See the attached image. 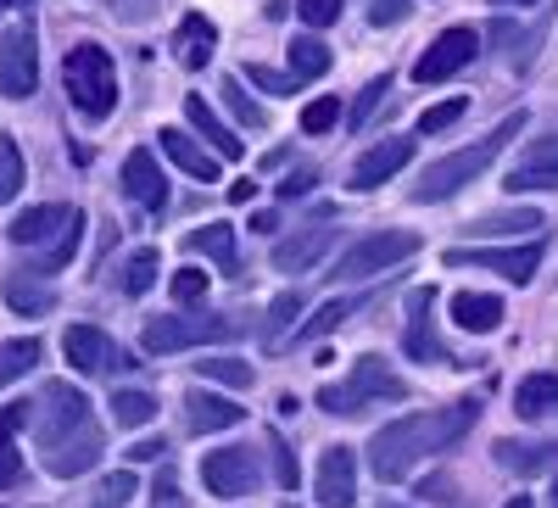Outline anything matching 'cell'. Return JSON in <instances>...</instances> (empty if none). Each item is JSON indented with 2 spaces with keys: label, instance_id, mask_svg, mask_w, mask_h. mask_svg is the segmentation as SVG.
<instances>
[{
  "label": "cell",
  "instance_id": "3957f363",
  "mask_svg": "<svg viewBox=\"0 0 558 508\" xmlns=\"http://www.w3.org/2000/svg\"><path fill=\"white\" fill-rule=\"evenodd\" d=\"M62 84H68V101L78 107V118H89V123H101V118H112V107H118V68H112V57L101 51V45H73L68 51V62H62Z\"/></svg>",
  "mask_w": 558,
  "mask_h": 508
},
{
  "label": "cell",
  "instance_id": "680465c9",
  "mask_svg": "<svg viewBox=\"0 0 558 508\" xmlns=\"http://www.w3.org/2000/svg\"><path fill=\"white\" fill-rule=\"evenodd\" d=\"M553 508H558V481H553Z\"/></svg>",
  "mask_w": 558,
  "mask_h": 508
},
{
  "label": "cell",
  "instance_id": "ee69618b",
  "mask_svg": "<svg viewBox=\"0 0 558 508\" xmlns=\"http://www.w3.org/2000/svg\"><path fill=\"white\" fill-rule=\"evenodd\" d=\"M463 112H470V101H463V96H452V101H441V107H430L425 118H418V134H441V129H452Z\"/></svg>",
  "mask_w": 558,
  "mask_h": 508
},
{
  "label": "cell",
  "instance_id": "e575fe53",
  "mask_svg": "<svg viewBox=\"0 0 558 508\" xmlns=\"http://www.w3.org/2000/svg\"><path fill=\"white\" fill-rule=\"evenodd\" d=\"M34 363H39V341H34V336H17V341H7V347H0V386L23 380Z\"/></svg>",
  "mask_w": 558,
  "mask_h": 508
},
{
  "label": "cell",
  "instance_id": "9f6ffc18",
  "mask_svg": "<svg viewBox=\"0 0 558 508\" xmlns=\"http://www.w3.org/2000/svg\"><path fill=\"white\" fill-rule=\"evenodd\" d=\"M502 508H536V503H531V497H508Z\"/></svg>",
  "mask_w": 558,
  "mask_h": 508
},
{
  "label": "cell",
  "instance_id": "5bb4252c",
  "mask_svg": "<svg viewBox=\"0 0 558 508\" xmlns=\"http://www.w3.org/2000/svg\"><path fill=\"white\" fill-rule=\"evenodd\" d=\"M39 408H45V420H39V442H51V436L73 431V425H89V397H84L78 386H68V380H45Z\"/></svg>",
  "mask_w": 558,
  "mask_h": 508
},
{
  "label": "cell",
  "instance_id": "7a4b0ae2",
  "mask_svg": "<svg viewBox=\"0 0 558 508\" xmlns=\"http://www.w3.org/2000/svg\"><path fill=\"white\" fill-rule=\"evenodd\" d=\"M525 129V112H508L492 134H486V141H475V146H463V152H447V157H436L425 173H418V184H413V202H447V196H458L463 191V184H475L497 157H502V146L508 141H514V134Z\"/></svg>",
  "mask_w": 558,
  "mask_h": 508
},
{
  "label": "cell",
  "instance_id": "83f0119b",
  "mask_svg": "<svg viewBox=\"0 0 558 508\" xmlns=\"http://www.w3.org/2000/svg\"><path fill=\"white\" fill-rule=\"evenodd\" d=\"M213 51H218V28H213L202 12H196V17H184V23L173 28V57H179L184 68H207Z\"/></svg>",
  "mask_w": 558,
  "mask_h": 508
},
{
  "label": "cell",
  "instance_id": "ab89813d",
  "mask_svg": "<svg viewBox=\"0 0 558 508\" xmlns=\"http://www.w3.org/2000/svg\"><path fill=\"white\" fill-rule=\"evenodd\" d=\"M129 497H134V475H129V470H118V475H107V481L96 486L89 508H129Z\"/></svg>",
  "mask_w": 558,
  "mask_h": 508
},
{
  "label": "cell",
  "instance_id": "44dd1931",
  "mask_svg": "<svg viewBox=\"0 0 558 508\" xmlns=\"http://www.w3.org/2000/svg\"><path fill=\"white\" fill-rule=\"evenodd\" d=\"M184 420H191L196 436H213V431H235L246 420V408L218 397V391H191V397H184Z\"/></svg>",
  "mask_w": 558,
  "mask_h": 508
},
{
  "label": "cell",
  "instance_id": "db71d44e",
  "mask_svg": "<svg viewBox=\"0 0 558 508\" xmlns=\"http://www.w3.org/2000/svg\"><path fill=\"white\" fill-rule=\"evenodd\" d=\"M151 497H157V508H184V497H179V486H173V475H162Z\"/></svg>",
  "mask_w": 558,
  "mask_h": 508
},
{
  "label": "cell",
  "instance_id": "5b68a950",
  "mask_svg": "<svg viewBox=\"0 0 558 508\" xmlns=\"http://www.w3.org/2000/svg\"><path fill=\"white\" fill-rule=\"evenodd\" d=\"M413 252H418L413 229H375V235H363L357 246L336 257V280H375V274H391L397 263H408Z\"/></svg>",
  "mask_w": 558,
  "mask_h": 508
},
{
  "label": "cell",
  "instance_id": "ffe728a7",
  "mask_svg": "<svg viewBox=\"0 0 558 508\" xmlns=\"http://www.w3.org/2000/svg\"><path fill=\"white\" fill-rule=\"evenodd\" d=\"M68 218H73V207H62V202H39V207H23V213L7 223V235H12L17 246H45L51 235H62V229H68Z\"/></svg>",
  "mask_w": 558,
  "mask_h": 508
},
{
  "label": "cell",
  "instance_id": "d6986e66",
  "mask_svg": "<svg viewBox=\"0 0 558 508\" xmlns=\"http://www.w3.org/2000/svg\"><path fill=\"white\" fill-rule=\"evenodd\" d=\"M508 191H558V134L531 141V152L508 173Z\"/></svg>",
  "mask_w": 558,
  "mask_h": 508
},
{
  "label": "cell",
  "instance_id": "e0dca14e",
  "mask_svg": "<svg viewBox=\"0 0 558 508\" xmlns=\"http://www.w3.org/2000/svg\"><path fill=\"white\" fill-rule=\"evenodd\" d=\"M123 191H129V202H140L146 213L168 207V179H162V168H157V157L146 146L123 157Z\"/></svg>",
  "mask_w": 558,
  "mask_h": 508
},
{
  "label": "cell",
  "instance_id": "c3c4849f",
  "mask_svg": "<svg viewBox=\"0 0 558 508\" xmlns=\"http://www.w3.org/2000/svg\"><path fill=\"white\" fill-rule=\"evenodd\" d=\"M408 12H413L408 0H375V7H368V23H375V28H397Z\"/></svg>",
  "mask_w": 558,
  "mask_h": 508
},
{
  "label": "cell",
  "instance_id": "4316f807",
  "mask_svg": "<svg viewBox=\"0 0 558 508\" xmlns=\"http://www.w3.org/2000/svg\"><path fill=\"white\" fill-rule=\"evenodd\" d=\"M452 325L470 330V336H492L502 325V297H486V291H458L452 297Z\"/></svg>",
  "mask_w": 558,
  "mask_h": 508
},
{
  "label": "cell",
  "instance_id": "d6a6232c",
  "mask_svg": "<svg viewBox=\"0 0 558 508\" xmlns=\"http://www.w3.org/2000/svg\"><path fill=\"white\" fill-rule=\"evenodd\" d=\"M296 84H307V78H324L330 73V51H324L318 39H291V68H286Z\"/></svg>",
  "mask_w": 558,
  "mask_h": 508
},
{
  "label": "cell",
  "instance_id": "b9f144b4",
  "mask_svg": "<svg viewBox=\"0 0 558 508\" xmlns=\"http://www.w3.org/2000/svg\"><path fill=\"white\" fill-rule=\"evenodd\" d=\"M207 286H213V280H207V274H202L196 263H191V268H179L173 280H168L173 302H184V307H191V302H202V297H207Z\"/></svg>",
  "mask_w": 558,
  "mask_h": 508
},
{
  "label": "cell",
  "instance_id": "cb8c5ba5",
  "mask_svg": "<svg viewBox=\"0 0 558 508\" xmlns=\"http://www.w3.org/2000/svg\"><path fill=\"white\" fill-rule=\"evenodd\" d=\"M28 420H34V402H23V397H12L7 408H0V492L23 481V452L12 447V436H17Z\"/></svg>",
  "mask_w": 558,
  "mask_h": 508
},
{
  "label": "cell",
  "instance_id": "6da1fadb",
  "mask_svg": "<svg viewBox=\"0 0 558 508\" xmlns=\"http://www.w3.org/2000/svg\"><path fill=\"white\" fill-rule=\"evenodd\" d=\"M481 408L475 402H452V408H430V413H408V420H391L375 431L368 442V464H375L380 481H408V470L418 464L425 452H447L463 436L475 431Z\"/></svg>",
  "mask_w": 558,
  "mask_h": 508
},
{
  "label": "cell",
  "instance_id": "484cf974",
  "mask_svg": "<svg viewBox=\"0 0 558 508\" xmlns=\"http://www.w3.org/2000/svg\"><path fill=\"white\" fill-rule=\"evenodd\" d=\"M0 297H7V307L17 313V318H45L57 307V291L45 286V280H34V274H7V280H0Z\"/></svg>",
  "mask_w": 558,
  "mask_h": 508
},
{
  "label": "cell",
  "instance_id": "f1b7e54d",
  "mask_svg": "<svg viewBox=\"0 0 558 508\" xmlns=\"http://www.w3.org/2000/svg\"><path fill=\"white\" fill-rule=\"evenodd\" d=\"M514 413H520V420H547V413H558V375H553V368L525 375L514 386Z\"/></svg>",
  "mask_w": 558,
  "mask_h": 508
},
{
  "label": "cell",
  "instance_id": "7dc6e473",
  "mask_svg": "<svg viewBox=\"0 0 558 508\" xmlns=\"http://www.w3.org/2000/svg\"><path fill=\"white\" fill-rule=\"evenodd\" d=\"M296 313H302V297H296V291L274 297V307H268V336H279V330H286V325H291Z\"/></svg>",
  "mask_w": 558,
  "mask_h": 508
},
{
  "label": "cell",
  "instance_id": "f35d334b",
  "mask_svg": "<svg viewBox=\"0 0 558 508\" xmlns=\"http://www.w3.org/2000/svg\"><path fill=\"white\" fill-rule=\"evenodd\" d=\"M352 313V302H324L307 325L296 330V341H318V336H330V330H341V318Z\"/></svg>",
  "mask_w": 558,
  "mask_h": 508
},
{
  "label": "cell",
  "instance_id": "8992f818",
  "mask_svg": "<svg viewBox=\"0 0 558 508\" xmlns=\"http://www.w3.org/2000/svg\"><path fill=\"white\" fill-rule=\"evenodd\" d=\"M241 325L229 313H196V318H151L146 330H140V347L151 358H168V352H184V347H202V341H229Z\"/></svg>",
  "mask_w": 558,
  "mask_h": 508
},
{
  "label": "cell",
  "instance_id": "91938a15",
  "mask_svg": "<svg viewBox=\"0 0 558 508\" xmlns=\"http://www.w3.org/2000/svg\"><path fill=\"white\" fill-rule=\"evenodd\" d=\"M380 508H402V503H380Z\"/></svg>",
  "mask_w": 558,
  "mask_h": 508
},
{
  "label": "cell",
  "instance_id": "836d02e7",
  "mask_svg": "<svg viewBox=\"0 0 558 508\" xmlns=\"http://www.w3.org/2000/svg\"><path fill=\"white\" fill-rule=\"evenodd\" d=\"M23 184H28V162H23L12 134H0V202H17Z\"/></svg>",
  "mask_w": 558,
  "mask_h": 508
},
{
  "label": "cell",
  "instance_id": "ac0fdd59",
  "mask_svg": "<svg viewBox=\"0 0 558 508\" xmlns=\"http://www.w3.org/2000/svg\"><path fill=\"white\" fill-rule=\"evenodd\" d=\"M330 246H336V229H330V223H307V229H296L291 241L274 246V268H279V274H307Z\"/></svg>",
  "mask_w": 558,
  "mask_h": 508
},
{
  "label": "cell",
  "instance_id": "bcb514c9",
  "mask_svg": "<svg viewBox=\"0 0 558 508\" xmlns=\"http://www.w3.org/2000/svg\"><path fill=\"white\" fill-rule=\"evenodd\" d=\"M341 7H347V0H296V17H302L307 28H330V23L341 17Z\"/></svg>",
  "mask_w": 558,
  "mask_h": 508
},
{
  "label": "cell",
  "instance_id": "f546056e",
  "mask_svg": "<svg viewBox=\"0 0 558 508\" xmlns=\"http://www.w3.org/2000/svg\"><path fill=\"white\" fill-rule=\"evenodd\" d=\"M184 246L235 274V229H229V223H202V229H191V235H184Z\"/></svg>",
  "mask_w": 558,
  "mask_h": 508
},
{
  "label": "cell",
  "instance_id": "4fadbf2b",
  "mask_svg": "<svg viewBox=\"0 0 558 508\" xmlns=\"http://www.w3.org/2000/svg\"><path fill=\"white\" fill-rule=\"evenodd\" d=\"M313 497H318L324 508H352V503H357V458H352V447H324V452H318Z\"/></svg>",
  "mask_w": 558,
  "mask_h": 508
},
{
  "label": "cell",
  "instance_id": "2e32d148",
  "mask_svg": "<svg viewBox=\"0 0 558 508\" xmlns=\"http://www.w3.org/2000/svg\"><path fill=\"white\" fill-rule=\"evenodd\" d=\"M62 358H68V368H78V375H101V368H123V358H118V347L96 330V325H68V336H62Z\"/></svg>",
  "mask_w": 558,
  "mask_h": 508
},
{
  "label": "cell",
  "instance_id": "9c48e42d",
  "mask_svg": "<svg viewBox=\"0 0 558 508\" xmlns=\"http://www.w3.org/2000/svg\"><path fill=\"white\" fill-rule=\"evenodd\" d=\"M447 268H492L514 286H531L542 268V246H452Z\"/></svg>",
  "mask_w": 558,
  "mask_h": 508
},
{
  "label": "cell",
  "instance_id": "6f0895ef",
  "mask_svg": "<svg viewBox=\"0 0 558 508\" xmlns=\"http://www.w3.org/2000/svg\"><path fill=\"white\" fill-rule=\"evenodd\" d=\"M492 7H536V0H492Z\"/></svg>",
  "mask_w": 558,
  "mask_h": 508
},
{
  "label": "cell",
  "instance_id": "7bdbcfd3",
  "mask_svg": "<svg viewBox=\"0 0 558 508\" xmlns=\"http://www.w3.org/2000/svg\"><path fill=\"white\" fill-rule=\"evenodd\" d=\"M336 118H341V101H336V96H318V101H307V107H302V129H307V134L336 129Z\"/></svg>",
  "mask_w": 558,
  "mask_h": 508
},
{
  "label": "cell",
  "instance_id": "52a82bcc",
  "mask_svg": "<svg viewBox=\"0 0 558 508\" xmlns=\"http://www.w3.org/2000/svg\"><path fill=\"white\" fill-rule=\"evenodd\" d=\"M101 425L89 420V425H73V431H62V436H51V442H39V452H45V470H51L57 481H73V475H84V470H96L101 464Z\"/></svg>",
  "mask_w": 558,
  "mask_h": 508
},
{
  "label": "cell",
  "instance_id": "6125c7cd",
  "mask_svg": "<svg viewBox=\"0 0 558 508\" xmlns=\"http://www.w3.org/2000/svg\"><path fill=\"white\" fill-rule=\"evenodd\" d=\"M0 7H7V0H0Z\"/></svg>",
  "mask_w": 558,
  "mask_h": 508
},
{
  "label": "cell",
  "instance_id": "603a6c76",
  "mask_svg": "<svg viewBox=\"0 0 558 508\" xmlns=\"http://www.w3.org/2000/svg\"><path fill=\"white\" fill-rule=\"evenodd\" d=\"M157 146H162V152H168V157H173L184 173H191V179H202V184H218V157H213V152L196 141L191 129H162V134H157Z\"/></svg>",
  "mask_w": 558,
  "mask_h": 508
},
{
  "label": "cell",
  "instance_id": "4dcf8cb0",
  "mask_svg": "<svg viewBox=\"0 0 558 508\" xmlns=\"http://www.w3.org/2000/svg\"><path fill=\"white\" fill-rule=\"evenodd\" d=\"M531 229H542V213L536 207H508V213H486V218H475V229L470 235H531Z\"/></svg>",
  "mask_w": 558,
  "mask_h": 508
},
{
  "label": "cell",
  "instance_id": "f6af8a7d",
  "mask_svg": "<svg viewBox=\"0 0 558 508\" xmlns=\"http://www.w3.org/2000/svg\"><path fill=\"white\" fill-rule=\"evenodd\" d=\"M380 96H391V73H380V78H368V84H363V96H357V107H352V129L368 123V112L380 107Z\"/></svg>",
  "mask_w": 558,
  "mask_h": 508
},
{
  "label": "cell",
  "instance_id": "94428289",
  "mask_svg": "<svg viewBox=\"0 0 558 508\" xmlns=\"http://www.w3.org/2000/svg\"><path fill=\"white\" fill-rule=\"evenodd\" d=\"M12 7H28V0H12Z\"/></svg>",
  "mask_w": 558,
  "mask_h": 508
},
{
  "label": "cell",
  "instance_id": "1f68e13d",
  "mask_svg": "<svg viewBox=\"0 0 558 508\" xmlns=\"http://www.w3.org/2000/svg\"><path fill=\"white\" fill-rule=\"evenodd\" d=\"M157 274H162V252L157 246H140L129 263H123V291L129 297H146L157 286Z\"/></svg>",
  "mask_w": 558,
  "mask_h": 508
},
{
  "label": "cell",
  "instance_id": "60d3db41",
  "mask_svg": "<svg viewBox=\"0 0 558 508\" xmlns=\"http://www.w3.org/2000/svg\"><path fill=\"white\" fill-rule=\"evenodd\" d=\"M246 84H257L263 96H296V78L279 68H263V62H246Z\"/></svg>",
  "mask_w": 558,
  "mask_h": 508
},
{
  "label": "cell",
  "instance_id": "d4e9b609",
  "mask_svg": "<svg viewBox=\"0 0 558 508\" xmlns=\"http://www.w3.org/2000/svg\"><path fill=\"white\" fill-rule=\"evenodd\" d=\"M492 458H497V470H508V475H542V470H553L558 464V442H497L492 447Z\"/></svg>",
  "mask_w": 558,
  "mask_h": 508
},
{
  "label": "cell",
  "instance_id": "ba28073f",
  "mask_svg": "<svg viewBox=\"0 0 558 508\" xmlns=\"http://www.w3.org/2000/svg\"><path fill=\"white\" fill-rule=\"evenodd\" d=\"M34 89H39V39H34V28L0 34V96L28 101Z\"/></svg>",
  "mask_w": 558,
  "mask_h": 508
},
{
  "label": "cell",
  "instance_id": "30bf717a",
  "mask_svg": "<svg viewBox=\"0 0 558 508\" xmlns=\"http://www.w3.org/2000/svg\"><path fill=\"white\" fill-rule=\"evenodd\" d=\"M475 57H481V34H475V28H447V34H436L430 51L413 62V78H418V84H447L452 73L470 68Z\"/></svg>",
  "mask_w": 558,
  "mask_h": 508
},
{
  "label": "cell",
  "instance_id": "277c9868",
  "mask_svg": "<svg viewBox=\"0 0 558 508\" xmlns=\"http://www.w3.org/2000/svg\"><path fill=\"white\" fill-rule=\"evenodd\" d=\"M402 397H408V380L397 375L386 358H352V375L341 386H324L318 391V408L357 420V413H368L375 402H402Z\"/></svg>",
  "mask_w": 558,
  "mask_h": 508
},
{
  "label": "cell",
  "instance_id": "d590c367",
  "mask_svg": "<svg viewBox=\"0 0 558 508\" xmlns=\"http://www.w3.org/2000/svg\"><path fill=\"white\" fill-rule=\"evenodd\" d=\"M151 420H157V397H146V391H118L112 397V425L134 431V425H151Z\"/></svg>",
  "mask_w": 558,
  "mask_h": 508
},
{
  "label": "cell",
  "instance_id": "816d5d0a",
  "mask_svg": "<svg viewBox=\"0 0 558 508\" xmlns=\"http://www.w3.org/2000/svg\"><path fill=\"white\" fill-rule=\"evenodd\" d=\"M162 452H168V442H162V436H157V442L146 436V442H134V447H129V464H157Z\"/></svg>",
  "mask_w": 558,
  "mask_h": 508
},
{
  "label": "cell",
  "instance_id": "9a60e30c",
  "mask_svg": "<svg viewBox=\"0 0 558 508\" xmlns=\"http://www.w3.org/2000/svg\"><path fill=\"white\" fill-rule=\"evenodd\" d=\"M408 162H413V141H380V146H368V152L352 162L347 184H352L357 196H363V191H380V184L397 179Z\"/></svg>",
  "mask_w": 558,
  "mask_h": 508
},
{
  "label": "cell",
  "instance_id": "8fae6325",
  "mask_svg": "<svg viewBox=\"0 0 558 508\" xmlns=\"http://www.w3.org/2000/svg\"><path fill=\"white\" fill-rule=\"evenodd\" d=\"M257 481H263L257 475V458L246 447H218V452L202 458V486L213 497H252Z\"/></svg>",
  "mask_w": 558,
  "mask_h": 508
},
{
  "label": "cell",
  "instance_id": "74e56055",
  "mask_svg": "<svg viewBox=\"0 0 558 508\" xmlns=\"http://www.w3.org/2000/svg\"><path fill=\"white\" fill-rule=\"evenodd\" d=\"M218 96L229 101V112H235L246 129H263V123H268V112H263V107L246 96V84H241V78H223V89H218Z\"/></svg>",
  "mask_w": 558,
  "mask_h": 508
},
{
  "label": "cell",
  "instance_id": "681fc988",
  "mask_svg": "<svg viewBox=\"0 0 558 508\" xmlns=\"http://www.w3.org/2000/svg\"><path fill=\"white\" fill-rule=\"evenodd\" d=\"M274 452H279V458H274V481L286 486V492H296V481H302V470H296V452H286L279 442H274Z\"/></svg>",
  "mask_w": 558,
  "mask_h": 508
},
{
  "label": "cell",
  "instance_id": "11a10c76",
  "mask_svg": "<svg viewBox=\"0 0 558 508\" xmlns=\"http://www.w3.org/2000/svg\"><path fill=\"white\" fill-rule=\"evenodd\" d=\"M252 196H257V184H252V179H235V184H229V202H241V207H246Z\"/></svg>",
  "mask_w": 558,
  "mask_h": 508
},
{
  "label": "cell",
  "instance_id": "8d00e7d4",
  "mask_svg": "<svg viewBox=\"0 0 558 508\" xmlns=\"http://www.w3.org/2000/svg\"><path fill=\"white\" fill-rule=\"evenodd\" d=\"M196 375H202V380H218V386H235V391H246V386L257 380L252 363H241V358H202Z\"/></svg>",
  "mask_w": 558,
  "mask_h": 508
},
{
  "label": "cell",
  "instance_id": "7402d4cb",
  "mask_svg": "<svg viewBox=\"0 0 558 508\" xmlns=\"http://www.w3.org/2000/svg\"><path fill=\"white\" fill-rule=\"evenodd\" d=\"M184 118H191V129L202 134V141H207V152L223 162V157H241L246 146L235 141V129H229L218 112H213V101L207 96H184Z\"/></svg>",
  "mask_w": 558,
  "mask_h": 508
},
{
  "label": "cell",
  "instance_id": "f5cc1de1",
  "mask_svg": "<svg viewBox=\"0 0 558 508\" xmlns=\"http://www.w3.org/2000/svg\"><path fill=\"white\" fill-rule=\"evenodd\" d=\"M313 179H318L313 168H302V173H291L286 184H279V196H286V202H291V196H307V191H313Z\"/></svg>",
  "mask_w": 558,
  "mask_h": 508
},
{
  "label": "cell",
  "instance_id": "f907efd6",
  "mask_svg": "<svg viewBox=\"0 0 558 508\" xmlns=\"http://www.w3.org/2000/svg\"><path fill=\"white\" fill-rule=\"evenodd\" d=\"M112 12H118V23H146L157 12V0H112Z\"/></svg>",
  "mask_w": 558,
  "mask_h": 508
},
{
  "label": "cell",
  "instance_id": "7c38bea8",
  "mask_svg": "<svg viewBox=\"0 0 558 508\" xmlns=\"http://www.w3.org/2000/svg\"><path fill=\"white\" fill-rule=\"evenodd\" d=\"M430 302H436V291H430V286L408 297V336H402V352H408V358H418V363H447V368H458L452 347H447V341L436 336Z\"/></svg>",
  "mask_w": 558,
  "mask_h": 508
}]
</instances>
